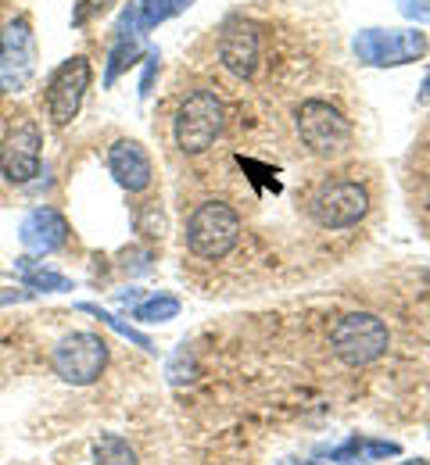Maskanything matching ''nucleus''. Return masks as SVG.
Listing matches in <instances>:
<instances>
[{
	"mask_svg": "<svg viewBox=\"0 0 430 465\" xmlns=\"http://www.w3.org/2000/svg\"><path fill=\"white\" fill-rule=\"evenodd\" d=\"M241 212L226 201H205L186 219V251L201 262H223L241 243Z\"/></svg>",
	"mask_w": 430,
	"mask_h": 465,
	"instance_id": "nucleus-1",
	"label": "nucleus"
},
{
	"mask_svg": "<svg viewBox=\"0 0 430 465\" xmlns=\"http://www.w3.org/2000/svg\"><path fill=\"white\" fill-rule=\"evenodd\" d=\"M223 129H226V104L215 90L197 86L180 101L173 118V136L184 154H205L223 136Z\"/></svg>",
	"mask_w": 430,
	"mask_h": 465,
	"instance_id": "nucleus-2",
	"label": "nucleus"
},
{
	"mask_svg": "<svg viewBox=\"0 0 430 465\" xmlns=\"http://www.w3.org/2000/svg\"><path fill=\"white\" fill-rule=\"evenodd\" d=\"M295 129L315 158H341L355 140V129L345 112L323 97H308L295 108Z\"/></svg>",
	"mask_w": 430,
	"mask_h": 465,
	"instance_id": "nucleus-3",
	"label": "nucleus"
},
{
	"mask_svg": "<svg viewBox=\"0 0 430 465\" xmlns=\"http://www.w3.org/2000/svg\"><path fill=\"white\" fill-rule=\"evenodd\" d=\"M330 348H334V354L345 365L363 369V365H373L376 358L387 354L391 333H387L380 315H373V312H348V315H341L330 326Z\"/></svg>",
	"mask_w": 430,
	"mask_h": 465,
	"instance_id": "nucleus-4",
	"label": "nucleus"
},
{
	"mask_svg": "<svg viewBox=\"0 0 430 465\" xmlns=\"http://www.w3.org/2000/svg\"><path fill=\"white\" fill-rule=\"evenodd\" d=\"M366 212L369 190L359 179H326L308 201V215L323 230H352L366 219Z\"/></svg>",
	"mask_w": 430,
	"mask_h": 465,
	"instance_id": "nucleus-5",
	"label": "nucleus"
},
{
	"mask_svg": "<svg viewBox=\"0 0 430 465\" xmlns=\"http://www.w3.org/2000/svg\"><path fill=\"white\" fill-rule=\"evenodd\" d=\"M108 365V344L97 333H68L55 348V372L72 387H90Z\"/></svg>",
	"mask_w": 430,
	"mask_h": 465,
	"instance_id": "nucleus-6",
	"label": "nucleus"
},
{
	"mask_svg": "<svg viewBox=\"0 0 430 465\" xmlns=\"http://www.w3.org/2000/svg\"><path fill=\"white\" fill-rule=\"evenodd\" d=\"M40 151H44V133L36 125V118H18L11 122V129L0 140V175L15 186L29 183L33 175H40Z\"/></svg>",
	"mask_w": 430,
	"mask_h": 465,
	"instance_id": "nucleus-7",
	"label": "nucleus"
},
{
	"mask_svg": "<svg viewBox=\"0 0 430 465\" xmlns=\"http://www.w3.org/2000/svg\"><path fill=\"white\" fill-rule=\"evenodd\" d=\"M219 61L230 75L251 83L258 75V68L265 64V40H262V25L251 18H234L223 25L219 36Z\"/></svg>",
	"mask_w": 430,
	"mask_h": 465,
	"instance_id": "nucleus-8",
	"label": "nucleus"
},
{
	"mask_svg": "<svg viewBox=\"0 0 430 465\" xmlns=\"http://www.w3.org/2000/svg\"><path fill=\"white\" fill-rule=\"evenodd\" d=\"M86 90H90V61L83 54L62 61L58 72L51 75V83H47V118L55 125H68L79 115Z\"/></svg>",
	"mask_w": 430,
	"mask_h": 465,
	"instance_id": "nucleus-9",
	"label": "nucleus"
},
{
	"mask_svg": "<svg viewBox=\"0 0 430 465\" xmlns=\"http://www.w3.org/2000/svg\"><path fill=\"white\" fill-rule=\"evenodd\" d=\"M33 75V25L29 18H11L0 29V86L18 94Z\"/></svg>",
	"mask_w": 430,
	"mask_h": 465,
	"instance_id": "nucleus-10",
	"label": "nucleus"
},
{
	"mask_svg": "<svg viewBox=\"0 0 430 465\" xmlns=\"http://www.w3.org/2000/svg\"><path fill=\"white\" fill-rule=\"evenodd\" d=\"M108 169L115 175V183L129 190V193H140L151 186L155 179V165H151V154L144 151V143L136 140H115L112 151H108Z\"/></svg>",
	"mask_w": 430,
	"mask_h": 465,
	"instance_id": "nucleus-11",
	"label": "nucleus"
},
{
	"mask_svg": "<svg viewBox=\"0 0 430 465\" xmlns=\"http://www.w3.org/2000/svg\"><path fill=\"white\" fill-rule=\"evenodd\" d=\"M68 240V223H65L62 212L55 208H36L25 223H22V243L36 254H47V251H58Z\"/></svg>",
	"mask_w": 430,
	"mask_h": 465,
	"instance_id": "nucleus-12",
	"label": "nucleus"
},
{
	"mask_svg": "<svg viewBox=\"0 0 430 465\" xmlns=\"http://www.w3.org/2000/svg\"><path fill=\"white\" fill-rule=\"evenodd\" d=\"M402 448L391 444V440H366V437H352L345 440L341 448L330 451V462H341V465H369V462H380V459H395Z\"/></svg>",
	"mask_w": 430,
	"mask_h": 465,
	"instance_id": "nucleus-13",
	"label": "nucleus"
},
{
	"mask_svg": "<svg viewBox=\"0 0 430 465\" xmlns=\"http://www.w3.org/2000/svg\"><path fill=\"white\" fill-rule=\"evenodd\" d=\"M94 462L97 465H140L136 462V451L125 444L123 437L115 433H101L97 444H94Z\"/></svg>",
	"mask_w": 430,
	"mask_h": 465,
	"instance_id": "nucleus-14",
	"label": "nucleus"
},
{
	"mask_svg": "<svg viewBox=\"0 0 430 465\" xmlns=\"http://www.w3.org/2000/svg\"><path fill=\"white\" fill-rule=\"evenodd\" d=\"M133 315H136L140 322H169V319L180 315V301H176V297H155V301L140 304Z\"/></svg>",
	"mask_w": 430,
	"mask_h": 465,
	"instance_id": "nucleus-15",
	"label": "nucleus"
},
{
	"mask_svg": "<svg viewBox=\"0 0 430 465\" xmlns=\"http://www.w3.org/2000/svg\"><path fill=\"white\" fill-rule=\"evenodd\" d=\"M22 272H25V280L33 283V287H47V291H68V280L58 276V272H47V269H29V265H22Z\"/></svg>",
	"mask_w": 430,
	"mask_h": 465,
	"instance_id": "nucleus-16",
	"label": "nucleus"
},
{
	"mask_svg": "<svg viewBox=\"0 0 430 465\" xmlns=\"http://www.w3.org/2000/svg\"><path fill=\"white\" fill-rule=\"evenodd\" d=\"M162 230H165L162 208H158L155 201H147V204H144V212H140V232H147V236H162Z\"/></svg>",
	"mask_w": 430,
	"mask_h": 465,
	"instance_id": "nucleus-17",
	"label": "nucleus"
},
{
	"mask_svg": "<svg viewBox=\"0 0 430 465\" xmlns=\"http://www.w3.org/2000/svg\"><path fill=\"white\" fill-rule=\"evenodd\" d=\"M115 4H119V0H79V7H75V25H83V22L97 18V15H108Z\"/></svg>",
	"mask_w": 430,
	"mask_h": 465,
	"instance_id": "nucleus-18",
	"label": "nucleus"
},
{
	"mask_svg": "<svg viewBox=\"0 0 430 465\" xmlns=\"http://www.w3.org/2000/svg\"><path fill=\"white\" fill-rule=\"evenodd\" d=\"M402 465H430V462H424V459H413V462H402Z\"/></svg>",
	"mask_w": 430,
	"mask_h": 465,
	"instance_id": "nucleus-19",
	"label": "nucleus"
},
{
	"mask_svg": "<svg viewBox=\"0 0 430 465\" xmlns=\"http://www.w3.org/2000/svg\"><path fill=\"white\" fill-rule=\"evenodd\" d=\"M302 465H305V462H302Z\"/></svg>",
	"mask_w": 430,
	"mask_h": 465,
	"instance_id": "nucleus-20",
	"label": "nucleus"
}]
</instances>
